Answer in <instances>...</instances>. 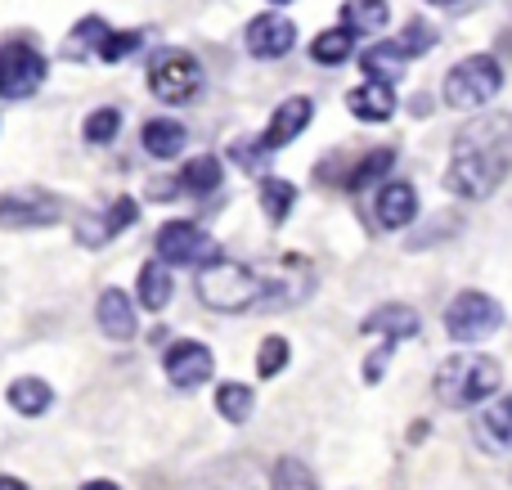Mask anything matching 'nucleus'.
I'll return each instance as SVG.
<instances>
[{"mask_svg": "<svg viewBox=\"0 0 512 490\" xmlns=\"http://www.w3.org/2000/svg\"><path fill=\"white\" fill-rule=\"evenodd\" d=\"M512 171V113L481 117L454 135L445 185L463 198H490Z\"/></svg>", "mask_w": 512, "mask_h": 490, "instance_id": "f257e3e1", "label": "nucleus"}, {"mask_svg": "<svg viewBox=\"0 0 512 490\" xmlns=\"http://www.w3.org/2000/svg\"><path fill=\"white\" fill-rule=\"evenodd\" d=\"M504 383V369L490 356H454L441 365L436 374V396L454 410H468V405H486V396L499 392Z\"/></svg>", "mask_w": 512, "mask_h": 490, "instance_id": "f03ea898", "label": "nucleus"}, {"mask_svg": "<svg viewBox=\"0 0 512 490\" xmlns=\"http://www.w3.org/2000/svg\"><path fill=\"white\" fill-rule=\"evenodd\" d=\"M265 297V279L252 275L239 261H216L198 270V302L212 311H248L252 302Z\"/></svg>", "mask_w": 512, "mask_h": 490, "instance_id": "7ed1b4c3", "label": "nucleus"}, {"mask_svg": "<svg viewBox=\"0 0 512 490\" xmlns=\"http://www.w3.org/2000/svg\"><path fill=\"white\" fill-rule=\"evenodd\" d=\"M499 86H504V68H499V59H490V54H472V59L454 63V68L445 72L441 95H445L450 108H481L499 95Z\"/></svg>", "mask_w": 512, "mask_h": 490, "instance_id": "20e7f679", "label": "nucleus"}, {"mask_svg": "<svg viewBox=\"0 0 512 490\" xmlns=\"http://www.w3.org/2000/svg\"><path fill=\"white\" fill-rule=\"evenodd\" d=\"M153 248H158V261L162 266H216L221 261V243L212 239V234H203L198 225L189 221H167L158 230V239H153Z\"/></svg>", "mask_w": 512, "mask_h": 490, "instance_id": "39448f33", "label": "nucleus"}, {"mask_svg": "<svg viewBox=\"0 0 512 490\" xmlns=\"http://www.w3.org/2000/svg\"><path fill=\"white\" fill-rule=\"evenodd\" d=\"M45 54L32 41H5L0 45V99H27L45 86Z\"/></svg>", "mask_w": 512, "mask_h": 490, "instance_id": "423d86ee", "label": "nucleus"}, {"mask_svg": "<svg viewBox=\"0 0 512 490\" xmlns=\"http://www.w3.org/2000/svg\"><path fill=\"white\" fill-rule=\"evenodd\" d=\"M499 324H504V311H499V302L490 293H477V288L459 293L450 302V311H445V333H450V338H459V342L490 338Z\"/></svg>", "mask_w": 512, "mask_h": 490, "instance_id": "0eeeda50", "label": "nucleus"}, {"mask_svg": "<svg viewBox=\"0 0 512 490\" xmlns=\"http://www.w3.org/2000/svg\"><path fill=\"white\" fill-rule=\"evenodd\" d=\"M149 86H153V95H158L162 104H189V99L203 90V63H198L194 54H185V50H171V54H162V59L153 63Z\"/></svg>", "mask_w": 512, "mask_h": 490, "instance_id": "6e6552de", "label": "nucleus"}, {"mask_svg": "<svg viewBox=\"0 0 512 490\" xmlns=\"http://www.w3.org/2000/svg\"><path fill=\"white\" fill-rule=\"evenodd\" d=\"M63 216V203L45 189H14V194H0V225L5 230H41L54 225Z\"/></svg>", "mask_w": 512, "mask_h": 490, "instance_id": "1a4fd4ad", "label": "nucleus"}, {"mask_svg": "<svg viewBox=\"0 0 512 490\" xmlns=\"http://www.w3.org/2000/svg\"><path fill=\"white\" fill-rule=\"evenodd\" d=\"M212 374H216V360L203 342H176V347L167 351V378H171V387H180V392L203 387Z\"/></svg>", "mask_w": 512, "mask_h": 490, "instance_id": "9d476101", "label": "nucleus"}, {"mask_svg": "<svg viewBox=\"0 0 512 490\" xmlns=\"http://www.w3.org/2000/svg\"><path fill=\"white\" fill-rule=\"evenodd\" d=\"M310 117H315V104H310L306 95L283 99V104L274 108V117H270V126H265V135H261V149L270 153V149H283V144H292V140H297V135L310 126Z\"/></svg>", "mask_w": 512, "mask_h": 490, "instance_id": "9b49d317", "label": "nucleus"}, {"mask_svg": "<svg viewBox=\"0 0 512 490\" xmlns=\"http://www.w3.org/2000/svg\"><path fill=\"white\" fill-rule=\"evenodd\" d=\"M292 45H297V27L283 14H261L248 23V50L256 59H283Z\"/></svg>", "mask_w": 512, "mask_h": 490, "instance_id": "f8f14e48", "label": "nucleus"}, {"mask_svg": "<svg viewBox=\"0 0 512 490\" xmlns=\"http://www.w3.org/2000/svg\"><path fill=\"white\" fill-rule=\"evenodd\" d=\"M135 216H140V203H135V198H117L104 216H86V221L77 225V243H86V248H104V243L117 239L126 225H135Z\"/></svg>", "mask_w": 512, "mask_h": 490, "instance_id": "ddd939ff", "label": "nucleus"}, {"mask_svg": "<svg viewBox=\"0 0 512 490\" xmlns=\"http://www.w3.org/2000/svg\"><path fill=\"white\" fill-rule=\"evenodd\" d=\"M373 216H378L382 230H405L418 216V194L405 180H391V185L378 189V203H373Z\"/></svg>", "mask_w": 512, "mask_h": 490, "instance_id": "4468645a", "label": "nucleus"}, {"mask_svg": "<svg viewBox=\"0 0 512 490\" xmlns=\"http://www.w3.org/2000/svg\"><path fill=\"white\" fill-rule=\"evenodd\" d=\"M418 329H423L418 311L414 306H400V302H387V306H378V311L364 315V333H382L391 347L405 342V338H418Z\"/></svg>", "mask_w": 512, "mask_h": 490, "instance_id": "2eb2a0df", "label": "nucleus"}, {"mask_svg": "<svg viewBox=\"0 0 512 490\" xmlns=\"http://www.w3.org/2000/svg\"><path fill=\"white\" fill-rule=\"evenodd\" d=\"M95 320H99V329H104V338H113V342L135 338V306L122 288H104V293H99Z\"/></svg>", "mask_w": 512, "mask_h": 490, "instance_id": "dca6fc26", "label": "nucleus"}, {"mask_svg": "<svg viewBox=\"0 0 512 490\" xmlns=\"http://www.w3.org/2000/svg\"><path fill=\"white\" fill-rule=\"evenodd\" d=\"M472 432H477L481 450H512V396H499L486 410L472 419Z\"/></svg>", "mask_w": 512, "mask_h": 490, "instance_id": "f3484780", "label": "nucleus"}, {"mask_svg": "<svg viewBox=\"0 0 512 490\" xmlns=\"http://www.w3.org/2000/svg\"><path fill=\"white\" fill-rule=\"evenodd\" d=\"M346 108L355 113V122H387L396 113V90L382 86V81H369V86H355L346 95Z\"/></svg>", "mask_w": 512, "mask_h": 490, "instance_id": "a211bd4d", "label": "nucleus"}, {"mask_svg": "<svg viewBox=\"0 0 512 490\" xmlns=\"http://www.w3.org/2000/svg\"><path fill=\"white\" fill-rule=\"evenodd\" d=\"M5 401H9V410H18L23 419H41V414L54 405V392H50L45 378H14L9 392H5Z\"/></svg>", "mask_w": 512, "mask_h": 490, "instance_id": "6ab92c4d", "label": "nucleus"}, {"mask_svg": "<svg viewBox=\"0 0 512 490\" xmlns=\"http://www.w3.org/2000/svg\"><path fill=\"white\" fill-rule=\"evenodd\" d=\"M382 27H387V5L382 0H346L342 5L346 36H378Z\"/></svg>", "mask_w": 512, "mask_h": 490, "instance_id": "aec40b11", "label": "nucleus"}, {"mask_svg": "<svg viewBox=\"0 0 512 490\" xmlns=\"http://www.w3.org/2000/svg\"><path fill=\"white\" fill-rule=\"evenodd\" d=\"M140 140H144V149H149V158H176L189 135H185V126L171 122V117H153V122H144Z\"/></svg>", "mask_w": 512, "mask_h": 490, "instance_id": "412c9836", "label": "nucleus"}, {"mask_svg": "<svg viewBox=\"0 0 512 490\" xmlns=\"http://www.w3.org/2000/svg\"><path fill=\"white\" fill-rule=\"evenodd\" d=\"M405 59H409V54L400 50V41H378V45H369V50L360 54L364 72H369L373 81H382V86H391V81L400 77V68H405Z\"/></svg>", "mask_w": 512, "mask_h": 490, "instance_id": "4be33fe9", "label": "nucleus"}, {"mask_svg": "<svg viewBox=\"0 0 512 490\" xmlns=\"http://www.w3.org/2000/svg\"><path fill=\"white\" fill-rule=\"evenodd\" d=\"M171 293H176L171 270L162 266V261H149V266L140 270V306L144 311H162V306L171 302Z\"/></svg>", "mask_w": 512, "mask_h": 490, "instance_id": "5701e85b", "label": "nucleus"}, {"mask_svg": "<svg viewBox=\"0 0 512 490\" xmlns=\"http://www.w3.org/2000/svg\"><path fill=\"white\" fill-rule=\"evenodd\" d=\"M104 36H108V23L99 14H90V18H81V23L68 32V41H63V54H68V59H86L90 50L99 54Z\"/></svg>", "mask_w": 512, "mask_h": 490, "instance_id": "b1692460", "label": "nucleus"}, {"mask_svg": "<svg viewBox=\"0 0 512 490\" xmlns=\"http://www.w3.org/2000/svg\"><path fill=\"white\" fill-rule=\"evenodd\" d=\"M221 180H225V171H221V158H212V153H203V158H194L185 167V176H180V185L189 189V194H216L221 189Z\"/></svg>", "mask_w": 512, "mask_h": 490, "instance_id": "393cba45", "label": "nucleus"}, {"mask_svg": "<svg viewBox=\"0 0 512 490\" xmlns=\"http://www.w3.org/2000/svg\"><path fill=\"white\" fill-rule=\"evenodd\" d=\"M351 41L355 36H346L342 27H328V32H319L315 41H310V59L324 63V68H337V63L351 59Z\"/></svg>", "mask_w": 512, "mask_h": 490, "instance_id": "a878e982", "label": "nucleus"}, {"mask_svg": "<svg viewBox=\"0 0 512 490\" xmlns=\"http://www.w3.org/2000/svg\"><path fill=\"white\" fill-rule=\"evenodd\" d=\"M252 405H256V396H252V387H243V383H225L221 392H216V410L230 423H248Z\"/></svg>", "mask_w": 512, "mask_h": 490, "instance_id": "bb28decb", "label": "nucleus"}, {"mask_svg": "<svg viewBox=\"0 0 512 490\" xmlns=\"http://www.w3.org/2000/svg\"><path fill=\"white\" fill-rule=\"evenodd\" d=\"M391 167H396V153H391V149H378V153H369V158H364L360 167L351 171V180H346V189H355V194H360V189L378 185V180L387 176Z\"/></svg>", "mask_w": 512, "mask_h": 490, "instance_id": "cd10ccee", "label": "nucleus"}, {"mask_svg": "<svg viewBox=\"0 0 512 490\" xmlns=\"http://www.w3.org/2000/svg\"><path fill=\"white\" fill-rule=\"evenodd\" d=\"M292 203H297V189H292L288 180H265L261 185V207L270 221H283V216L292 212Z\"/></svg>", "mask_w": 512, "mask_h": 490, "instance_id": "c85d7f7f", "label": "nucleus"}, {"mask_svg": "<svg viewBox=\"0 0 512 490\" xmlns=\"http://www.w3.org/2000/svg\"><path fill=\"white\" fill-rule=\"evenodd\" d=\"M117 131H122V113H117V108H95V113L86 117V140L90 144L117 140Z\"/></svg>", "mask_w": 512, "mask_h": 490, "instance_id": "c756f323", "label": "nucleus"}, {"mask_svg": "<svg viewBox=\"0 0 512 490\" xmlns=\"http://www.w3.org/2000/svg\"><path fill=\"white\" fill-rule=\"evenodd\" d=\"M283 365H288V342H283V338H265L261 351H256V374L274 378V374H283Z\"/></svg>", "mask_w": 512, "mask_h": 490, "instance_id": "7c9ffc66", "label": "nucleus"}, {"mask_svg": "<svg viewBox=\"0 0 512 490\" xmlns=\"http://www.w3.org/2000/svg\"><path fill=\"white\" fill-rule=\"evenodd\" d=\"M140 41H144L140 32H108L104 45H99V59H104V63H122V59H131V54L140 50Z\"/></svg>", "mask_w": 512, "mask_h": 490, "instance_id": "2f4dec72", "label": "nucleus"}, {"mask_svg": "<svg viewBox=\"0 0 512 490\" xmlns=\"http://www.w3.org/2000/svg\"><path fill=\"white\" fill-rule=\"evenodd\" d=\"M274 490H315V482H310V473L297 464V459H279V468H274Z\"/></svg>", "mask_w": 512, "mask_h": 490, "instance_id": "473e14b6", "label": "nucleus"}, {"mask_svg": "<svg viewBox=\"0 0 512 490\" xmlns=\"http://www.w3.org/2000/svg\"><path fill=\"white\" fill-rule=\"evenodd\" d=\"M432 45H436V32L423 23V18H414V23L405 27V41H400V50H405V54H427Z\"/></svg>", "mask_w": 512, "mask_h": 490, "instance_id": "72a5a7b5", "label": "nucleus"}, {"mask_svg": "<svg viewBox=\"0 0 512 490\" xmlns=\"http://www.w3.org/2000/svg\"><path fill=\"white\" fill-rule=\"evenodd\" d=\"M230 153L239 158V167H243V171H261V167H265V158H261V153H265V149H261V140H234V149H230Z\"/></svg>", "mask_w": 512, "mask_h": 490, "instance_id": "f704fd0d", "label": "nucleus"}, {"mask_svg": "<svg viewBox=\"0 0 512 490\" xmlns=\"http://www.w3.org/2000/svg\"><path fill=\"white\" fill-rule=\"evenodd\" d=\"M176 189H180V180H158V185H153L149 194L158 198V203H167V198H176Z\"/></svg>", "mask_w": 512, "mask_h": 490, "instance_id": "c9c22d12", "label": "nucleus"}, {"mask_svg": "<svg viewBox=\"0 0 512 490\" xmlns=\"http://www.w3.org/2000/svg\"><path fill=\"white\" fill-rule=\"evenodd\" d=\"M81 490H122V486H117V482H108V477H95V482H86Z\"/></svg>", "mask_w": 512, "mask_h": 490, "instance_id": "e433bc0d", "label": "nucleus"}, {"mask_svg": "<svg viewBox=\"0 0 512 490\" xmlns=\"http://www.w3.org/2000/svg\"><path fill=\"white\" fill-rule=\"evenodd\" d=\"M0 490H27V482H18V477H0Z\"/></svg>", "mask_w": 512, "mask_h": 490, "instance_id": "4c0bfd02", "label": "nucleus"}, {"mask_svg": "<svg viewBox=\"0 0 512 490\" xmlns=\"http://www.w3.org/2000/svg\"><path fill=\"white\" fill-rule=\"evenodd\" d=\"M432 5H454V0H432Z\"/></svg>", "mask_w": 512, "mask_h": 490, "instance_id": "58836bf2", "label": "nucleus"}, {"mask_svg": "<svg viewBox=\"0 0 512 490\" xmlns=\"http://www.w3.org/2000/svg\"><path fill=\"white\" fill-rule=\"evenodd\" d=\"M270 5H288V0H270Z\"/></svg>", "mask_w": 512, "mask_h": 490, "instance_id": "ea45409f", "label": "nucleus"}]
</instances>
